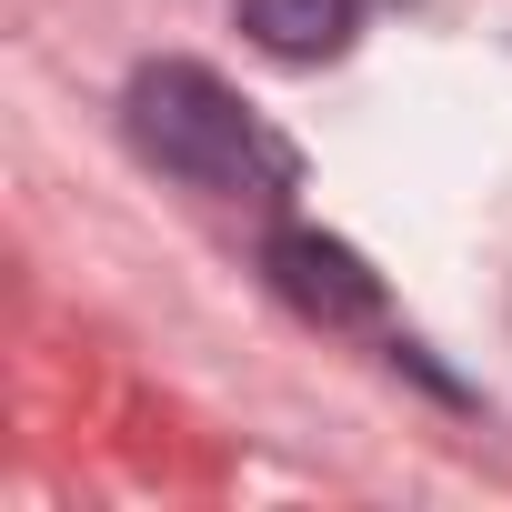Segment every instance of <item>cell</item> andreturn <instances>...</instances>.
<instances>
[{"label": "cell", "mask_w": 512, "mask_h": 512, "mask_svg": "<svg viewBox=\"0 0 512 512\" xmlns=\"http://www.w3.org/2000/svg\"><path fill=\"white\" fill-rule=\"evenodd\" d=\"M262 272H272V292H282L302 322H322V332H352V322H372V312H382L372 262H362L352 241H332V231H272Z\"/></svg>", "instance_id": "obj_2"}, {"label": "cell", "mask_w": 512, "mask_h": 512, "mask_svg": "<svg viewBox=\"0 0 512 512\" xmlns=\"http://www.w3.org/2000/svg\"><path fill=\"white\" fill-rule=\"evenodd\" d=\"M231 11L272 61H332L362 31V0H231Z\"/></svg>", "instance_id": "obj_3"}, {"label": "cell", "mask_w": 512, "mask_h": 512, "mask_svg": "<svg viewBox=\"0 0 512 512\" xmlns=\"http://www.w3.org/2000/svg\"><path fill=\"white\" fill-rule=\"evenodd\" d=\"M121 121H131L141 161H161L171 181L221 191V201H282V191L302 181L292 141H282L262 111H241L201 61H151V71H131Z\"/></svg>", "instance_id": "obj_1"}]
</instances>
